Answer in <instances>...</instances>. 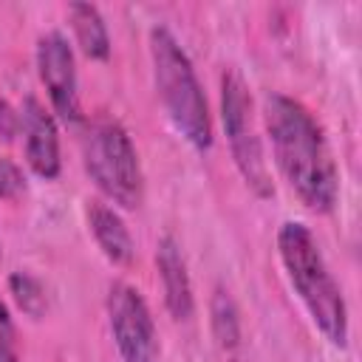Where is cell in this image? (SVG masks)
<instances>
[{"mask_svg": "<svg viewBox=\"0 0 362 362\" xmlns=\"http://www.w3.org/2000/svg\"><path fill=\"white\" fill-rule=\"evenodd\" d=\"M263 124L274 164L294 195L311 212H331L339 198V175L314 113L300 99L269 90L263 99Z\"/></svg>", "mask_w": 362, "mask_h": 362, "instance_id": "1", "label": "cell"}, {"mask_svg": "<svg viewBox=\"0 0 362 362\" xmlns=\"http://www.w3.org/2000/svg\"><path fill=\"white\" fill-rule=\"evenodd\" d=\"M277 255L286 277L308 311L317 331L334 345H348V305L339 283L334 280L314 232L300 221H286L277 229Z\"/></svg>", "mask_w": 362, "mask_h": 362, "instance_id": "2", "label": "cell"}, {"mask_svg": "<svg viewBox=\"0 0 362 362\" xmlns=\"http://www.w3.org/2000/svg\"><path fill=\"white\" fill-rule=\"evenodd\" d=\"M150 62L158 99L178 136L198 153L212 147V119L195 65L167 25L150 28Z\"/></svg>", "mask_w": 362, "mask_h": 362, "instance_id": "3", "label": "cell"}, {"mask_svg": "<svg viewBox=\"0 0 362 362\" xmlns=\"http://www.w3.org/2000/svg\"><path fill=\"white\" fill-rule=\"evenodd\" d=\"M82 164L96 189L124 206L136 209L144 198V175L139 150L116 119H96L82 136Z\"/></svg>", "mask_w": 362, "mask_h": 362, "instance_id": "4", "label": "cell"}, {"mask_svg": "<svg viewBox=\"0 0 362 362\" xmlns=\"http://www.w3.org/2000/svg\"><path fill=\"white\" fill-rule=\"evenodd\" d=\"M221 124L229 141L232 161L240 178L246 181V187L257 198L274 195L272 175L263 158V144H260V136L252 119V96H249L243 76L235 68H226L221 74Z\"/></svg>", "mask_w": 362, "mask_h": 362, "instance_id": "5", "label": "cell"}, {"mask_svg": "<svg viewBox=\"0 0 362 362\" xmlns=\"http://www.w3.org/2000/svg\"><path fill=\"white\" fill-rule=\"evenodd\" d=\"M107 325L122 362H158L161 345L147 300L130 283H113L105 300Z\"/></svg>", "mask_w": 362, "mask_h": 362, "instance_id": "6", "label": "cell"}, {"mask_svg": "<svg viewBox=\"0 0 362 362\" xmlns=\"http://www.w3.org/2000/svg\"><path fill=\"white\" fill-rule=\"evenodd\" d=\"M37 74H40V82L45 85L54 113L65 124H79L82 105H79L76 59H74V48L65 34L45 31L37 40Z\"/></svg>", "mask_w": 362, "mask_h": 362, "instance_id": "7", "label": "cell"}, {"mask_svg": "<svg viewBox=\"0 0 362 362\" xmlns=\"http://www.w3.org/2000/svg\"><path fill=\"white\" fill-rule=\"evenodd\" d=\"M20 130H23V147H25V161L31 173L45 181L57 178L62 167L59 130H57L51 110L37 96H25L20 107Z\"/></svg>", "mask_w": 362, "mask_h": 362, "instance_id": "8", "label": "cell"}, {"mask_svg": "<svg viewBox=\"0 0 362 362\" xmlns=\"http://www.w3.org/2000/svg\"><path fill=\"white\" fill-rule=\"evenodd\" d=\"M156 269L161 277V291H164V305L173 320L184 322L195 311V297H192V280L187 272V260L181 255V246L173 235H164L156 246Z\"/></svg>", "mask_w": 362, "mask_h": 362, "instance_id": "9", "label": "cell"}, {"mask_svg": "<svg viewBox=\"0 0 362 362\" xmlns=\"http://www.w3.org/2000/svg\"><path fill=\"white\" fill-rule=\"evenodd\" d=\"M88 226H90L96 246L102 249V255L110 263L124 266L133 260V238L127 232V223L122 221V215L113 206H107L105 201H90L88 204Z\"/></svg>", "mask_w": 362, "mask_h": 362, "instance_id": "10", "label": "cell"}, {"mask_svg": "<svg viewBox=\"0 0 362 362\" xmlns=\"http://www.w3.org/2000/svg\"><path fill=\"white\" fill-rule=\"evenodd\" d=\"M68 20L74 28L76 45L85 51V57H90V59H107L110 57V34H107L102 11L93 3H71Z\"/></svg>", "mask_w": 362, "mask_h": 362, "instance_id": "11", "label": "cell"}, {"mask_svg": "<svg viewBox=\"0 0 362 362\" xmlns=\"http://www.w3.org/2000/svg\"><path fill=\"white\" fill-rule=\"evenodd\" d=\"M209 328H212V337L218 342V348L229 356L238 351L240 345V308L235 303V297L229 294V288L223 286H215L212 291V300H209Z\"/></svg>", "mask_w": 362, "mask_h": 362, "instance_id": "12", "label": "cell"}, {"mask_svg": "<svg viewBox=\"0 0 362 362\" xmlns=\"http://www.w3.org/2000/svg\"><path fill=\"white\" fill-rule=\"evenodd\" d=\"M8 294L11 300L17 303V308L31 317V320H40L45 311H48V294H45V286L40 277H34L31 272H11L8 274Z\"/></svg>", "mask_w": 362, "mask_h": 362, "instance_id": "13", "label": "cell"}, {"mask_svg": "<svg viewBox=\"0 0 362 362\" xmlns=\"http://www.w3.org/2000/svg\"><path fill=\"white\" fill-rule=\"evenodd\" d=\"M23 192H25V175H23L20 164H14L11 158L0 156V198L14 201Z\"/></svg>", "mask_w": 362, "mask_h": 362, "instance_id": "14", "label": "cell"}, {"mask_svg": "<svg viewBox=\"0 0 362 362\" xmlns=\"http://www.w3.org/2000/svg\"><path fill=\"white\" fill-rule=\"evenodd\" d=\"M0 362H20L14 322H11V314L3 300H0Z\"/></svg>", "mask_w": 362, "mask_h": 362, "instance_id": "15", "label": "cell"}, {"mask_svg": "<svg viewBox=\"0 0 362 362\" xmlns=\"http://www.w3.org/2000/svg\"><path fill=\"white\" fill-rule=\"evenodd\" d=\"M20 133V110H14L6 99H0V136L14 139Z\"/></svg>", "mask_w": 362, "mask_h": 362, "instance_id": "16", "label": "cell"}, {"mask_svg": "<svg viewBox=\"0 0 362 362\" xmlns=\"http://www.w3.org/2000/svg\"><path fill=\"white\" fill-rule=\"evenodd\" d=\"M0 257H3V252H0Z\"/></svg>", "mask_w": 362, "mask_h": 362, "instance_id": "17", "label": "cell"}]
</instances>
